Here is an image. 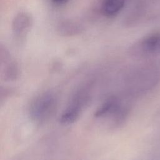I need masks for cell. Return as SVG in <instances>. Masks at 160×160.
Segmentation results:
<instances>
[{"mask_svg": "<svg viewBox=\"0 0 160 160\" xmlns=\"http://www.w3.org/2000/svg\"><path fill=\"white\" fill-rule=\"evenodd\" d=\"M57 105L55 95L51 92H43L31 102L29 112L31 119L37 122H44L54 114Z\"/></svg>", "mask_w": 160, "mask_h": 160, "instance_id": "cell-1", "label": "cell"}, {"mask_svg": "<svg viewBox=\"0 0 160 160\" xmlns=\"http://www.w3.org/2000/svg\"><path fill=\"white\" fill-rule=\"evenodd\" d=\"M33 24V17L29 12L20 11L14 15L11 22V30L16 43L22 44L25 42Z\"/></svg>", "mask_w": 160, "mask_h": 160, "instance_id": "cell-2", "label": "cell"}, {"mask_svg": "<svg viewBox=\"0 0 160 160\" xmlns=\"http://www.w3.org/2000/svg\"><path fill=\"white\" fill-rule=\"evenodd\" d=\"M84 98L82 94L76 98L62 112L59 121L61 124L68 125L73 123L79 118L82 106L84 102Z\"/></svg>", "mask_w": 160, "mask_h": 160, "instance_id": "cell-3", "label": "cell"}, {"mask_svg": "<svg viewBox=\"0 0 160 160\" xmlns=\"http://www.w3.org/2000/svg\"><path fill=\"white\" fill-rule=\"evenodd\" d=\"M56 29L59 34L65 37L78 36L84 31V28L79 22L71 19L60 21Z\"/></svg>", "mask_w": 160, "mask_h": 160, "instance_id": "cell-4", "label": "cell"}, {"mask_svg": "<svg viewBox=\"0 0 160 160\" xmlns=\"http://www.w3.org/2000/svg\"><path fill=\"white\" fill-rule=\"evenodd\" d=\"M137 45L138 48L144 52H153L160 48V34L148 35L139 41Z\"/></svg>", "mask_w": 160, "mask_h": 160, "instance_id": "cell-5", "label": "cell"}, {"mask_svg": "<svg viewBox=\"0 0 160 160\" xmlns=\"http://www.w3.org/2000/svg\"><path fill=\"white\" fill-rule=\"evenodd\" d=\"M125 2V0H104L102 4V12L106 16H114L123 9Z\"/></svg>", "mask_w": 160, "mask_h": 160, "instance_id": "cell-6", "label": "cell"}, {"mask_svg": "<svg viewBox=\"0 0 160 160\" xmlns=\"http://www.w3.org/2000/svg\"><path fill=\"white\" fill-rule=\"evenodd\" d=\"M53 3L58 4V5H61L66 3L69 0H51Z\"/></svg>", "mask_w": 160, "mask_h": 160, "instance_id": "cell-7", "label": "cell"}]
</instances>
